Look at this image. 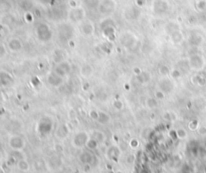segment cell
Returning a JSON list of instances; mask_svg holds the SVG:
<instances>
[{"mask_svg": "<svg viewBox=\"0 0 206 173\" xmlns=\"http://www.w3.org/2000/svg\"><path fill=\"white\" fill-rule=\"evenodd\" d=\"M94 72V68L90 64H85L81 67V71H79V74L83 76V78L87 79L93 75Z\"/></svg>", "mask_w": 206, "mask_h": 173, "instance_id": "cell-18", "label": "cell"}, {"mask_svg": "<svg viewBox=\"0 0 206 173\" xmlns=\"http://www.w3.org/2000/svg\"><path fill=\"white\" fill-rule=\"evenodd\" d=\"M165 96H166V94H164L163 92L161 91V90H156L155 91V93H154V97L156 98L159 101V100H164L165 99Z\"/></svg>", "mask_w": 206, "mask_h": 173, "instance_id": "cell-40", "label": "cell"}, {"mask_svg": "<svg viewBox=\"0 0 206 173\" xmlns=\"http://www.w3.org/2000/svg\"><path fill=\"white\" fill-rule=\"evenodd\" d=\"M36 35L40 41L46 42L52 38V31L46 23H40L36 28Z\"/></svg>", "mask_w": 206, "mask_h": 173, "instance_id": "cell-4", "label": "cell"}, {"mask_svg": "<svg viewBox=\"0 0 206 173\" xmlns=\"http://www.w3.org/2000/svg\"><path fill=\"white\" fill-rule=\"evenodd\" d=\"M17 167L21 171L27 172V171H29V169H30V165H29V163L25 159H20L19 161H18V163H17Z\"/></svg>", "mask_w": 206, "mask_h": 173, "instance_id": "cell-29", "label": "cell"}, {"mask_svg": "<svg viewBox=\"0 0 206 173\" xmlns=\"http://www.w3.org/2000/svg\"><path fill=\"white\" fill-rule=\"evenodd\" d=\"M158 89L161 90L164 94H171L174 91V83L170 76H163L158 83Z\"/></svg>", "mask_w": 206, "mask_h": 173, "instance_id": "cell-8", "label": "cell"}, {"mask_svg": "<svg viewBox=\"0 0 206 173\" xmlns=\"http://www.w3.org/2000/svg\"><path fill=\"white\" fill-rule=\"evenodd\" d=\"M175 132H176V137L179 138V139H185V138H187V136H188L187 131L184 128H178Z\"/></svg>", "mask_w": 206, "mask_h": 173, "instance_id": "cell-34", "label": "cell"}, {"mask_svg": "<svg viewBox=\"0 0 206 173\" xmlns=\"http://www.w3.org/2000/svg\"><path fill=\"white\" fill-rule=\"evenodd\" d=\"M179 1H180V0H179Z\"/></svg>", "mask_w": 206, "mask_h": 173, "instance_id": "cell-50", "label": "cell"}, {"mask_svg": "<svg viewBox=\"0 0 206 173\" xmlns=\"http://www.w3.org/2000/svg\"><path fill=\"white\" fill-rule=\"evenodd\" d=\"M99 145H100V143L96 140L94 139L93 137H91L89 140H87V144H86V147L87 150H91V151H95V150H97L99 148Z\"/></svg>", "mask_w": 206, "mask_h": 173, "instance_id": "cell-25", "label": "cell"}, {"mask_svg": "<svg viewBox=\"0 0 206 173\" xmlns=\"http://www.w3.org/2000/svg\"><path fill=\"white\" fill-rule=\"evenodd\" d=\"M136 79L140 84H147L148 83H150V80L152 79V75L151 72L148 71H142L139 75L136 76Z\"/></svg>", "mask_w": 206, "mask_h": 173, "instance_id": "cell-16", "label": "cell"}, {"mask_svg": "<svg viewBox=\"0 0 206 173\" xmlns=\"http://www.w3.org/2000/svg\"><path fill=\"white\" fill-rule=\"evenodd\" d=\"M188 127H189L190 130H192V131H195V130L198 129V127H199V123H198L197 120H192V121L189 122Z\"/></svg>", "mask_w": 206, "mask_h": 173, "instance_id": "cell-38", "label": "cell"}, {"mask_svg": "<svg viewBox=\"0 0 206 173\" xmlns=\"http://www.w3.org/2000/svg\"><path fill=\"white\" fill-rule=\"evenodd\" d=\"M52 72H55V74L58 75V76H63V78H64V76H67L66 72H64L62 70V68H59L58 66H55V68H53V70H52Z\"/></svg>", "mask_w": 206, "mask_h": 173, "instance_id": "cell-43", "label": "cell"}, {"mask_svg": "<svg viewBox=\"0 0 206 173\" xmlns=\"http://www.w3.org/2000/svg\"><path fill=\"white\" fill-rule=\"evenodd\" d=\"M9 145L10 147L14 150H22L25 146V142L23 138H21L19 136H13L10 138Z\"/></svg>", "mask_w": 206, "mask_h": 173, "instance_id": "cell-15", "label": "cell"}, {"mask_svg": "<svg viewBox=\"0 0 206 173\" xmlns=\"http://www.w3.org/2000/svg\"><path fill=\"white\" fill-rule=\"evenodd\" d=\"M10 48L12 51H19L21 48V42L18 39H13L10 42Z\"/></svg>", "mask_w": 206, "mask_h": 173, "instance_id": "cell-35", "label": "cell"}, {"mask_svg": "<svg viewBox=\"0 0 206 173\" xmlns=\"http://www.w3.org/2000/svg\"><path fill=\"white\" fill-rule=\"evenodd\" d=\"M139 140L136 139V138H132L131 140L129 141V146L131 147L132 149H136L139 147Z\"/></svg>", "mask_w": 206, "mask_h": 173, "instance_id": "cell-39", "label": "cell"}, {"mask_svg": "<svg viewBox=\"0 0 206 173\" xmlns=\"http://www.w3.org/2000/svg\"><path fill=\"white\" fill-rule=\"evenodd\" d=\"M37 128H38V132L41 134V135H43V136L48 135L53 128V120L50 117L44 116L39 120Z\"/></svg>", "mask_w": 206, "mask_h": 173, "instance_id": "cell-6", "label": "cell"}, {"mask_svg": "<svg viewBox=\"0 0 206 173\" xmlns=\"http://www.w3.org/2000/svg\"><path fill=\"white\" fill-rule=\"evenodd\" d=\"M188 63H189L190 68L195 71H199L200 68H202V67H203L204 60L202 59V56L199 55H192L189 56Z\"/></svg>", "mask_w": 206, "mask_h": 173, "instance_id": "cell-11", "label": "cell"}, {"mask_svg": "<svg viewBox=\"0 0 206 173\" xmlns=\"http://www.w3.org/2000/svg\"><path fill=\"white\" fill-rule=\"evenodd\" d=\"M97 122L101 125H107L111 122V116L109 113L103 112V111H99V118Z\"/></svg>", "mask_w": 206, "mask_h": 173, "instance_id": "cell-20", "label": "cell"}, {"mask_svg": "<svg viewBox=\"0 0 206 173\" xmlns=\"http://www.w3.org/2000/svg\"><path fill=\"white\" fill-rule=\"evenodd\" d=\"M117 9V1L116 0H103L98 6L99 12L103 15H110L115 12Z\"/></svg>", "mask_w": 206, "mask_h": 173, "instance_id": "cell-3", "label": "cell"}, {"mask_svg": "<svg viewBox=\"0 0 206 173\" xmlns=\"http://www.w3.org/2000/svg\"><path fill=\"white\" fill-rule=\"evenodd\" d=\"M113 107L115 108L117 111H121V110H123L124 104H123V102H122V101H120V100H116V101L114 102V104H113Z\"/></svg>", "mask_w": 206, "mask_h": 173, "instance_id": "cell-41", "label": "cell"}, {"mask_svg": "<svg viewBox=\"0 0 206 173\" xmlns=\"http://www.w3.org/2000/svg\"><path fill=\"white\" fill-rule=\"evenodd\" d=\"M67 18L68 20L72 23H79V22H83L86 18V10L81 6L74 7L71 8L70 11L67 12Z\"/></svg>", "mask_w": 206, "mask_h": 173, "instance_id": "cell-2", "label": "cell"}, {"mask_svg": "<svg viewBox=\"0 0 206 173\" xmlns=\"http://www.w3.org/2000/svg\"><path fill=\"white\" fill-rule=\"evenodd\" d=\"M95 31H96V27H95V24L91 21H83L81 24V32L83 35H85L87 37H90L91 35H94Z\"/></svg>", "mask_w": 206, "mask_h": 173, "instance_id": "cell-12", "label": "cell"}, {"mask_svg": "<svg viewBox=\"0 0 206 173\" xmlns=\"http://www.w3.org/2000/svg\"><path fill=\"white\" fill-rule=\"evenodd\" d=\"M188 41L190 44L193 45V47H196V45H199L202 42V38L199 34H192V35L189 37Z\"/></svg>", "mask_w": 206, "mask_h": 173, "instance_id": "cell-27", "label": "cell"}, {"mask_svg": "<svg viewBox=\"0 0 206 173\" xmlns=\"http://www.w3.org/2000/svg\"><path fill=\"white\" fill-rule=\"evenodd\" d=\"M59 34L63 40H70L72 37V35H74V29H72V27L70 24L64 23L59 26Z\"/></svg>", "mask_w": 206, "mask_h": 173, "instance_id": "cell-9", "label": "cell"}, {"mask_svg": "<svg viewBox=\"0 0 206 173\" xmlns=\"http://www.w3.org/2000/svg\"><path fill=\"white\" fill-rule=\"evenodd\" d=\"M55 134L59 139H64V138H67L68 134H70V128H68V126L67 124H62L58 127Z\"/></svg>", "mask_w": 206, "mask_h": 173, "instance_id": "cell-17", "label": "cell"}, {"mask_svg": "<svg viewBox=\"0 0 206 173\" xmlns=\"http://www.w3.org/2000/svg\"><path fill=\"white\" fill-rule=\"evenodd\" d=\"M56 66H58L59 68H62V70L66 72L67 75L70 74L71 71V64L68 63L67 60H63V61H62V63L58 64Z\"/></svg>", "mask_w": 206, "mask_h": 173, "instance_id": "cell-28", "label": "cell"}, {"mask_svg": "<svg viewBox=\"0 0 206 173\" xmlns=\"http://www.w3.org/2000/svg\"><path fill=\"white\" fill-rule=\"evenodd\" d=\"M146 0H137L136 1V3H137V6L138 7H142V6H144L145 4H146Z\"/></svg>", "mask_w": 206, "mask_h": 173, "instance_id": "cell-45", "label": "cell"}, {"mask_svg": "<svg viewBox=\"0 0 206 173\" xmlns=\"http://www.w3.org/2000/svg\"><path fill=\"white\" fill-rule=\"evenodd\" d=\"M79 162L83 163V165H93L95 160H96V156L94 155V153L91 151V150H86V151H83L79 156Z\"/></svg>", "mask_w": 206, "mask_h": 173, "instance_id": "cell-10", "label": "cell"}, {"mask_svg": "<svg viewBox=\"0 0 206 173\" xmlns=\"http://www.w3.org/2000/svg\"><path fill=\"white\" fill-rule=\"evenodd\" d=\"M197 132L200 136H206V127L204 126H199L197 129Z\"/></svg>", "mask_w": 206, "mask_h": 173, "instance_id": "cell-44", "label": "cell"}, {"mask_svg": "<svg viewBox=\"0 0 206 173\" xmlns=\"http://www.w3.org/2000/svg\"><path fill=\"white\" fill-rule=\"evenodd\" d=\"M89 117L94 121H97L99 118V111L97 110H91L89 112Z\"/></svg>", "mask_w": 206, "mask_h": 173, "instance_id": "cell-42", "label": "cell"}, {"mask_svg": "<svg viewBox=\"0 0 206 173\" xmlns=\"http://www.w3.org/2000/svg\"><path fill=\"white\" fill-rule=\"evenodd\" d=\"M170 37L174 44H181L183 40H184V35H183V33L181 32V30H178V31L171 34Z\"/></svg>", "mask_w": 206, "mask_h": 173, "instance_id": "cell-23", "label": "cell"}, {"mask_svg": "<svg viewBox=\"0 0 206 173\" xmlns=\"http://www.w3.org/2000/svg\"><path fill=\"white\" fill-rule=\"evenodd\" d=\"M46 80H47V83L50 84L51 87H53V88H59V87H62L63 84V83H64V80H63V76H58L56 74H55L53 72H50L47 75Z\"/></svg>", "mask_w": 206, "mask_h": 173, "instance_id": "cell-13", "label": "cell"}, {"mask_svg": "<svg viewBox=\"0 0 206 173\" xmlns=\"http://www.w3.org/2000/svg\"><path fill=\"white\" fill-rule=\"evenodd\" d=\"M83 3L87 7L89 8H95V7H98L100 4V1L99 0H83Z\"/></svg>", "mask_w": 206, "mask_h": 173, "instance_id": "cell-33", "label": "cell"}, {"mask_svg": "<svg viewBox=\"0 0 206 173\" xmlns=\"http://www.w3.org/2000/svg\"><path fill=\"white\" fill-rule=\"evenodd\" d=\"M145 105H146L149 110H155L159 106L158 100L155 97H147L146 100H145Z\"/></svg>", "mask_w": 206, "mask_h": 173, "instance_id": "cell-21", "label": "cell"}, {"mask_svg": "<svg viewBox=\"0 0 206 173\" xmlns=\"http://www.w3.org/2000/svg\"><path fill=\"white\" fill-rule=\"evenodd\" d=\"M158 71H159V74L161 75L162 76H169L170 72H171L170 68L168 67L167 64H162L161 66L159 67Z\"/></svg>", "mask_w": 206, "mask_h": 173, "instance_id": "cell-30", "label": "cell"}, {"mask_svg": "<svg viewBox=\"0 0 206 173\" xmlns=\"http://www.w3.org/2000/svg\"><path fill=\"white\" fill-rule=\"evenodd\" d=\"M120 43L126 48H133L136 47L137 42H138V37L135 33L132 31L126 30V31L122 32L121 35L119 36Z\"/></svg>", "mask_w": 206, "mask_h": 173, "instance_id": "cell-1", "label": "cell"}, {"mask_svg": "<svg viewBox=\"0 0 206 173\" xmlns=\"http://www.w3.org/2000/svg\"><path fill=\"white\" fill-rule=\"evenodd\" d=\"M116 173H123V171H117Z\"/></svg>", "mask_w": 206, "mask_h": 173, "instance_id": "cell-49", "label": "cell"}, {"mask_svg": "<svg viewBox=\"0 0 206 173\" xmlns=\"http://www.w3.org/2000/svg\"><path fill=\"white\" fill-rule=\"evenodd\" d=\"M94 139H96L99 143H104V142L106 141V135L104 132L100 131V130H95V131L93 132V134H91V136Z\"/></svg>", "mask_w": 206, "mask_h": 173, "instance_id": "cell-24", "label": "cell"}, {"mask_svg": "<svg viewBox=\"0 0 206 173\" xmlns=\"http://www.w3.org/2000/svg\"><path fill=\"white\" fill-rule=\"evenodd\" d=\"M163 118L168 122H174L177 120V114L173 111H166L163 114Z\"/></svg>", "mask_w": 206, "mask_h": 173, "instance_id": "cell-26", "label": "cell"}, {"mask_svg": "<svg viewBox=\"0 0 206 173\" xmlns=\"http://www.w3.org/2000/svg\"><path fill=\"white\" fill-rule=\"evenodd\" d=\"M142 71H143V70H141L140 68H134V74L137 76V75H139Z\"/></svg>", "mask_w": 206, "mask_h": 173, "instance_id": "cell-47", "label": "cell"}, {"mask_svg": "<svg viewBox=\"0 0 206 173\" xmlns=\"http://www.w3.org/2000/svg\"><path fill=\"white\" fill-rule=\"evenodd\" d=\"M102 33L103 36H105L106 38H112L114 37L116 33V25H109V26H105V27L102 28Z\"/></svg>", "mask_w": 206, "mask_h": 173, "instance_id": "cell-19", "label": "cell"}, {"mask_svg": "<svg viewBox=\"0 0 206 173\" xmlns=\"http://www.w3.org/2000/svg\"><path fill=\"white\" fill-rule=\"evenodd\" d=\"M165 30L169 35H171V34H173L174 32L180 30V25H179L177 22L170 21L169 23H167V25L165 26Z\"/></svg>", "mask_w": 206, "mask_h": 173, "instance_id": "cell-22", "label": "cell"}, {"mask_svg": "<svg viewBox=\"0 0 206 173\" xmlns=\"http://www.w3.org/2000/svg\"><path fill=\"white\" fill-rule=\"evenodd\" d=\"M66 60H64V53L60 51H55V55H53V61L58 64L59 63H62V61Z\"/></svg>", "mask_w": 206, "mask_h": 173, "instance_id": "cell-31", "label": "cell"}, {"mask_svg": "<svg viewBox=\"0 0 206 173\" xmlns=\"http://www.w3.org/2000/svg\"><path fill=\"white\" fill-rule=\"evenodd\" d=\"M196 7L197 9L200 11L206 10V0H199V1L196 3Z\"/></svg>", "mask_w": 206, "mask_h": 173, "instance_id": "cell-37", "label": "cell"}, {"mask_svg": "<svg viewBox=\"0 0 206 173\" xmlns=\"http://www.w3.org/2000/svg\"><path fill=\"white\" fill-rule=\"evenodd\" d=\"M152 8H153V12L156 15L162 16L169 10V2L167 0H154Z\"/></svg>", "mask_w": 206, "mask_h": 173, "instance_id": "cell-7", "label": "cell"}, {"mask_svg": "<svg viewBox=\"0 0 206 173\" xmlns=\"http://www.w3.org/2000/svg\"><path fill=\"white\" fill-rule=\"evenodd\" d=\"M147 2H154V0H146Z\"/></svg>", "mask_w": 206, "mask_h": 173, "instance_id": "cell-48", "label": "cell"}, {"mask_svg": "<svg viewBox=\"0 0 206 173\" xmlns=\"http://www.w3.org/2000/svg\"><path fill=\"white\" fill-rule=\"evenodd\" d=\"M106 155L108 157V159L113 161V162H118L120 156H121V150L116 145H112L107 149Z\"/></svg>", "mask_w": 206, "mask_h": 173, "instance_id": "cell-14", "label": "cell"}, {"mask_svg": "<svg viewBox=\"0 0 206 173\" xmlns=\"http://www.w3.org/2000/svg\"><path fill=\"white\" fill-rule=\"evenodd\" d=\"M194 80H195V83L197 84H199V86H204L206 84V79L204 76H202L201 75H197L194 76Z\"/></svg>", "mask_w": 206, "mask_h": 173, "instance_id": "cell-36", "label": "cell"}, {"mask_svg": "<svg viewBox=\"0 0 206 173\" xmlns=\"http://www.w3.org/2000/svg\"><path fill=\"white\" fill-rule=\"evenodd\" d=\"M91 138L90 134L86 132V131H79L78 133L75 134L74 138H72L71 140V145L74 146L75 148H83V147H86V144L87 140H89Z\"/></svg>", "mask_w": 206, "mask_h": 173, "instance_id": "cell-5", "label": "cell"}, {"mask_svg": "<svg viewBox=\"0 0 206 173\" xmlns=\"http://www.w3.org/2000/svg\"><path fill=\"white\" fill-rule=\"evenodd\" d=\"M55 149L56 152H63V147L60 145H59V144L55 146Z\"/></svg>", "mask_w": 206, "mask_h": 173, "instance_id": "cell-46", "label": "cell"}, {"mask_svg": "<svg viewBox=\"0 0 206 173\" xmlns=\"http://www.w3.org/2000/svg\"><path fill=\"white\" fill-rule=\"evenodd\" d=\"M169 76L172 80H179L182 76V72L178 68H173V70H171Z\"/></svg>", "mask_w": 206, "mask_h": 173, "instance_id": "cell-32", "label": "cell"}]
</instances>
